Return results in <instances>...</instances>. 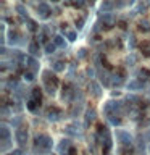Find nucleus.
<instances>
[{"label": "nucleus", "instance_id": "2", "mask_svg": "<svg viewBox=\"0 0 150 155\" xmlns=\"http://www.w3.org/2000/svg\"><path fill=\"white\" fill-rule=\"evenodd\" d=\"M53 2H58V0H53Z\"/></svg>", "mask_w": 150, "mask_h": 155}, {"label": "nucleus", "instance_id": "1", "mask_svg": "<svg viewBox=\"0 0 150 155\" xmlns=\"http://www.w3.org/2000/svg\"><path fill=\"white\" fill-rule=\"evenodd\" d=\"M39 10H41V13H42V16H48V13H50V10H48L47 5H39Z\"/></svg>", "mask_w": 150, "mask_h": 155}]
</instances>
